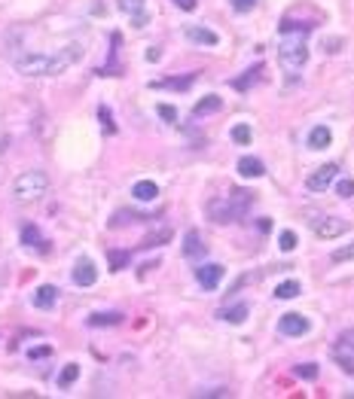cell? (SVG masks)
<instances>
[{
	"label": "cell",
	"mask_w": 354,
	"mask_h": 399,
	"mask_svg": "<svg viewBox=\"0 0 354 399\" xmlns=\"http://www.w3.org/2000/svg\"><path fill=\"white\" fill-rule=\"evenodd\" d=\"M253 3H257V0H232V10H236V12H251Z\"/></svg>",
	"instance_id": "cell-33"
},
{
	"label": "cell",
	"mask_w": 354,
	"mask_h": 399,
	"mask_svg": "<svg viewBox=\"0 0 354 399\" xmlns=\"http://www.w3.org/2000/svg\"><path fill=\"white\" fill-rule=\"evenodd\" d=\"M129 259H132L129 250H110V268L113 272H123V268L129 266Z\"/></svg>",
	"instance_id": "cell-25"
},
{
	"label": "cell",
	"mask_w": 354,
	"mask_h": 399,
	"mask_svg": "<svg viewBox=\"0 0 354 399\" xmlns=\"http://www.w3.org/2000/svg\"><path fill=\"white\" fill-rule=\"evenodd\" d=\"M330 140H333V134L327 125H315L309 131V149H324V147H330Z\"/></svg>",
	"instance_id": "cell-16"
},
{
	"label": "cell",
	"mask_w": 354,
	"mask_h": 399,
	"mask_svg": "<svg viewBox=\"0 0 354 399\" xmlns=\"http://www.w3.org/2000/svg\"><path fill=\"white\" fill-rule=\"evenodd\" d=\"M260 74H263V64H257V67L244 70V76H238V80H236V83H232V85H236V89H238V91H244V89H247V85H253V83H257V80H260Z\"/></svg>",
	"instance_id": "cell-19"
},
{
	"label": "cell",
	"mask_w": 354,
	"mask_h": 399,
	"mask_svg": "<svg viewBox=\"0 0 354 399\" xmlns=\"http://www.w3.org/2000/svg\"><path fill=\"white\" fill-rule=\"evenodd\" d=\"M296 378L315 381L317 378V366H315V363H302V366H296Z\"/></svg>",
	"instance_id": "cell-26"
},
{
	"label": "cell",
	"mask_w": 354,
	"mask_h": 399,
	"mask_svg": "<svg viewBox=\"0 0 354 399\" xmlns=\"http://www.w3.org/2000/svg\"><path fill=\"white\" fill-rule=\"evenodd\" d=\"M119 10L129 16V21L134 28L147 25V0H119Z\"/></svg>",
	"instance_id": "cell-9"
},
{
	"label": "cell",
	"mask_w": 354,
	"mask_h": 399,
	"mask_svg": "<svg viewBox=\"0 0 354 399\" xmlns=\"http://www.w3.org/2000/svg\"><path fill=\"white\" fill-rule=\"evenodd\" d=\"M95 281H98L95 262H92V259H76V266H74V283H76V287H92Z\"/></svg>",
	"instance_id": "cell-11"
},
{
	"label": "cell",
	"mask_w": 354,
	"mask_h": 399,
	"mask_svg": "<svg viewBox=\"0 0 354 399\" xmlns=\"http://www.w3.org/2000/svg\"><path fill=\"white\" fill-rule=\"evenodd\" d=\"M278 332H281V336H290V338L306 336V332H309V317L290 311V314H284V317L278 320Z\"/></svg>",
	"instance_id": "cell-8"
},
{
	"label": "cell",
	"mask_w": 354,
	"mask_h": 399,
	"mask_svg": "<svg viewBox=\"0 0 354 399\" xmlns=\"http://www.w3.org/2000/svg\"><path fill=\"white\" fill-rule=\"evenodd\" d=\"M220 107H223V101L217 95H205L202 101L193 107V116H208V113H217Z\"/></svg>",
	"instance_id": "cell-18"
},
{
	"label": "cell",
	"mask_w": 354,
	"mask_h": 399,
	"mask_svg": "<svg viewBox=\"0 0 354 399\" xmlns=\"http://www.w3.org/2000/svg\"><path fill=\"white\" fill-rule=\"evenodd\" d=\"M159 116L168 119V122H177V110H174V107H168V104H159Z\"/></svg>",
	"instance_id": "cell-32"
},
{
	"label": "cell",
	"mask_w": 354,
	"mask_h": 399,
	"mask_svg": "<svg viewBox=\"0 0 354 399\" xmlns=\"http://www.w3.org/2000/svg\"><path fill=\"white\" fill-rule=\"evenodd\" d=\"M132 195L138 198V202H153V198L159 195V186H156L153 180H138L132 189Z\"/></svg>",
	"instance_id": "cell-17"
},
{
	"label": "cell",
	"mask_w": 354,
	"mask_h": 399,
	"mask_svg": "<svg viewBox=\"0 0 354 399\" xmlns=\"http://www.w3.org/2000/svg\"><path fill=\"white\" fill-rule=\"evenodd\" d=\"M302 290H300V281H284V283H278L275 287V296L278 299H293V296H300Z\"/></svg>",
	"instance_id": "cell-24"
},
{
	"label": "cell",
	"mask_w": 354,
	"mask_h": 399,
	"mask_svg": "<svg viewBox=\"0 0 354 399\" xmlns=\"http://www.w3.org/2000/svg\"><path fill=\"white\" fill-rule=\"evenodd\" d=\"M187 37L193 43H205V46H217L220 43V37H217L214 31H208V28H199V25H189L187 28Z\"/></svg>",
	"instance_id": "cell-15"
},
{
	"label": "cell",
	"mask_w": 354,
	"mask_h": 399,
	"mask_svg": "<svg viewBox=\"0 0 354 399\" xmlns=\"http://www.w3.org/2000/svg\"><path fill=\"white\" fill-rule=\"evenodd\" d=\"M89 323L92 326H116V323H123V314H119V311H107V314H92Z\"/></svg>",
	"instance_id": "cell-22"
},
{
	"label": "cell",
	"mask_w": 354,
	"mask_h": 399,
	"mask_svg": "<svg viewBox=\"0 0 354 399\" xmlns=\"http://www.w3.org/2000/svg\"><path fill=\"white\" fill-rule=\"evenodd\" d=\"M238 174H242V177H253V180H257V177L266 174V168H263V162L253 159V155H242V159H238Z\"/></svg>",
	"instance_id": "cell-14"
},
{
	"label": "cell",
	"mask_w": 354,
	"mask_h": 399,
	"mask_svg": "<svg viewBox=\"0 0 354 399\" xmlns=\"http://www.w3.org/2000/svg\"><path fill=\"white\" fill-rule=\"evenodd\" d=\"M189 83H193V76H187V80H165V83H156V85H168V89H187Z\"/></svg>",
	"instance_id": "cell-34"
},
{
	"label": "cell",
	"mask_w": 354,
	"mask_h": 399,
	"mask_svg": "<svg viewBox=\"0 0 354 399\" xmlns=\"http://www.w3.org/2000/svg\"><path fill=\"white\" fill-rule=\"evenodd\" d=\"M76 378H80V366H76V363H67V366L61 369V375H59V387H70Z\"/></svg>",
	"instance_id": "cell-23"
},
{
	"label": "cell",
	"mask_w": 354,
	"mask_h": 399,
	"mask_svg": "<svg viewBox=\"0 0 354 399\" xmlns=\"http://www.w3.org/2000/svg\"><path fill=\"white\" fill-rule=\"evenodd\" d=\"M336 192H339L342 198H351V195H354V180H339Z\"/></svg>",
	"instance_id": "cell-31"
},
{
	"label": "cell",
	"mask_w": 354,
	"mask_h": 399,
	"mask_svg": "<svg viewBox=\"0 0 354 399\" xmlns=\"http://www.w3.org/2000/svg\"><path fill=\"white\" fill-rule=\"evenodd\" d=\"M278 61L290 80L306 67V61H309V25H293V21H284V25H281Z\"/></svg>",
	"instance_id": "cell-2"
},
{
	"label": "cell",
	"mask_w": 354,
	"mask_h": 399,
	"mask_svg": "<svg viewBox=\"0 0 354 399\" xmlns=\"http://www.w3.org/2000/svg\"><path fill=\"white\" fill-rule=\"evenodd\" d=\"M333 360H336L345 372L354 375V330L342 332V336L336 338V345H333Z\"/></svg>",
	"instance_id": "cell-6"
},
{
	"label": "cell",
	"mask_w": 354,
	"mask_h": 399,
	"mask_svg": "<svg viewBox=\"0 0 354 399\" xmlns=\"http://www.w3.org/2000/svg\"><path fill=\"white\" fill-rule=\"evenodd\" d=\"M83 43H67V46L55 49V52H16L12 55V64H16L22 74L28 76H55V74H65L70 64H76L83 58Z\"/></svg>",
	"instance_id": "cell-1"
},
{
	"label": "cell",
	"mask_w": 354,
	"mask_h": 399,
	"mask_svg": "<svg viewBox=\"0 0 354 399\" xmlns=\"http://www.w3.org/2000/svg\"><path fill=\"white\" fill-rule=\"evenodd\" d=\"M251 202H253V192H247V189H232L229 195H220V198H214V202L208 204V213H211V219L214 223H236V219H242L247 208H251Z\"/></svg>",
	"instance_id": "cell-3"
},
{
	"label": "cell",
	"mask_w": 354,
	"mask_h": 399,
	"mask_svg": "<svg viewBox=\"0 0 354 399\" xmlns=\"http://www.w3.org/2000/svg\"><path fill=\"white\" fill-rule=\"evenodd\" d=\"M232 140H236V144H251V128L236 125V128H232Z\"/></svg>",
	"instance_id": "cell-28"
},
{
	"label": "cell",
	"mask_w": 354,
	"mask_h": 399,
	"mask_svg": "<svg viewBox=\"0 0 354 399\" xmlns=\"http://www.w3.org/2000/svg\"><path fill=\"white\" fill-rule=\"evenodd\" d=\"M278 244H281V250H293V247H296V235L293 232H281V238H278Z\"/></svg>",
	"instance_id": "cell-29"
},
{
	"label": "cell",
	"mask_w": 354,
	"mask_h": 399,
	"mask_svg": "<svg viewBox=\"0 0 354 399\" xmlns=\"http://www.w3.org/2000/svg\"><path fill=\"white\" fill-rule=\"evenodd\" d=\"M49 189V177L43 171H25V174L16 177V183H12V195H16V202H40V198L46 195Z\"/></svg>",
	"instance_id": "cell-4"
},
{
	"label": "cell",
	"mask_w": 354,
	"mask_h": 399,
	"mask_svg": "<svg viewBox=\"0 0 354 399\" xmlns=\"http://www.w3.org/2000/svg\"><path fill=\"white\" fill-rule=\"evenodd\" d=\"M205 241H202V235L196 232V229H189L187 235H183V256H189V259H199V256H205Z\"/></svg>",
	"instance_id": "cell-12"
},
{
	"label": "cell",
	"mask_w": 354,
	"mask_h": 399,
	"mask_svg": "<svg viewBox=\"0 0 354 399\" xmlns=\"http://www.w3.org/2000/svg\"><path fill=\"white\" fill-rule=\"evenodd\" d=\"M171 3L177 6V10H183V12H193L196 6H199V0H171Z\"/></svg>",
	"instance_id": "cell-35"
},
{
	"label": "cell",
	"mask_w": 354,
	"mask_h": 399,
	"mask_svg": "<svg viewBox=\"0 0 354 399\" xmlns=\"http://www.w3.org/2000/svg\"><path fill=\"white\" fill-rule=\"evenodd\" d=\"M351 259H354V241H351V244L336 247V250H333V262H351Z\"/></svg>",
	"instance_id": "cell-27"
},
{
	"label": "cell",
	"mask_w": 354,
	"mask_h": 399,
	"mask_svg": "<svg viewBox=\"0 0 354 399\" xmlns=\"http://www.w3.org/2000/svg\"><path fill=\"white\" fill-rule=\"evenodd\" d=\"M55 302H59V290H55L52 283H43V287H37V293H34V305H37L40 311L55 308Z\"/></svg>",
	"instance_id": "cell-13"
},
{
	"label": "cell",
	"mask_w": 354,
	"mask_h": 399,
	"mask_svg": "<svg viewBox=\"0 0 354 399\" xmlns=\"http://www.w3.org/2000/svg\"><path fill=\"white\" fill-rule=\"evenodd\" d=\"M244 317H247V305H232V308L220 311V320H226V323H242Z\"/></svg>",
	"instance_id": "cell-21"
},
{
	"label": "cell",
	"mask_w": 354,
	"mask_h": 399,
	"mask_svg": "<svg viewBox=\"0 0 354 399\" xmlns=\"http://www.w3.org/2000/svg\"><path fill=\"white\" fill-rule=\"evenodd\" d=\"M98 119H101V125L107 128V131H116V128H113V113H110V107H101V110H98Z\"/></svg>",
	"instance_id": "cell-30"
},
{
	"label": "cell",
	"mask_w": 354,
	"mask_h": 399,
	"mask_svg": "<svg viewBox=\"0 0 354 399\" xmlns=\"http://www.w3.org/2000/svg\"><path fill=\"white\" fill-rule=\"evenodd\" d=\"M336 174H339V165H333V162H327V165H321V168H315L309 174V180H306V186L311 192H324V189H330L333 186V180H336Z\"/></svg>",
	"instance_id": "cell-7"
},
{
	"label": "cell",
	"mask_w": 354,
	"mask_h": 399,
	"mask_svg": "<svg viewBox=\"0 0 354 399\" xmlns=\"http://www.w3.org/2000/svg\"><path fill=\"white\" fill-rule=\"evenodd\" d=\"M22 244H28V247H43L46 241H43V235H40L37 226H22Z\"/></svg>",
	"instance_id": "cell-20"
},
{
	"label": "cell",
	"mask_w": 354,
	"mask_h": 399,
	"mask_svg": "<svg viewBox=\"0 0 354 399\" xmlns=\"http://www.w3.org/2000/svg\"><path fill=\"white\" fill-rule=\"evenodd\" d=\"M196 281H199L205 290H217V283L223 281V266H217V262H208V266L196 268Z\"/></svg>",
	"instance_id": "cell-10"
},
{
	"label": "cell",
	"mask_w": 354,
	"mask_h": 399,
	"mask_svg": "<svg viewBox=\"0 0 354 399\" xmlns=\"http://www.w3.org/2000/svg\"><path fill=\"white\" fill-rule=\"evenodd\" d=\"M309 223H311V232L324 241H333V238L348 232V219H342V217H315V219H309Z\"/></svg>",
	"instance_id": "cell-5"
}]
</instances>
